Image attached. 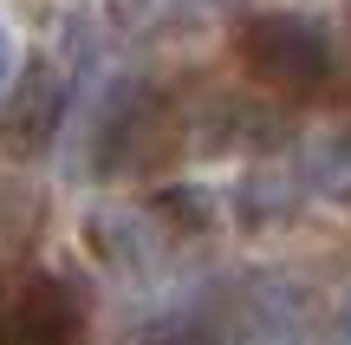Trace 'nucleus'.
<instances>
[{
	"label": "nucleus",
	"mask_w": 351,
	"mask_h": 345,
	"mask_svg": "<svg viewBox=\"0 0 351 345\" xmlns=\"http://www.w3.org/2000/svg\"><path fill=\"white\" fill-rule=\"evenodd\" d=\"M150 222H176V228H208L215 222V202L208 195H195V189H163L150 202Z\"/></svg>",
	"instance_id": "6"
},
{
	"label": "nucleus",
	"mask_w": 351,
	"mask_h": 345,
	"mask_svg": "<svg viewBox=\"0 0 351 345\" xmlns=\"http://www.w3.org/2000/svg\"><path fill=\"white\" fill-rule=\"evenodd\" d=\"M65 98H72L65 72H59L52 59H33L20 78H13V91L0 98V150L20 156V163H33V156L46 150L52 137H59Z\"/></svg>",
	"instance_id": "4"
},
{
	"label": "nucleus",
	"mask_w": 351,
	"mask_h": 345,
	"mask_svg": "<svg viewBox=\"0 0 351 345\" xmlns=\"http://www.w3.org/2000/svg\"><path fill=\"white\" fill-rule=\"evenodd\" d=\"M234 52L247 65V78H261L280 98H313L339 78L332 33L306 13H247L234 26Z\"/></svg>",
	"instance_id": "1"
},
{
	"label": "nucleus",
	"mask_w": 351,
	"mask_h": 345,
	"mask_svg": "<svg viewBox=\"0 0 351 345\" xmlns=\"http://www.w3.org/2000/svg\"><path fill=\"white\" fill-rule=\"evenodd\" d=\"M313 345H351V307H339L326 326H319V339Z\"/></svg>",
	"instance_id": "8"
},
{
	"label": "nucleus",
	"mask_w": 351,
	"mask_h": 345,
	"mask_svg": "<svg viewBox=\"0 0 351 345\" xmlns=\"http://www.w3.org/2000/svg\"><path fill=\"white\" fill-rule=\"evenodd\" d=\"M176 143L169 104L150 78H117L98 104V130H91V169L98 176H124V169H143L156 150Z\"/></svg>",
	"instance_id": "2"
},
{
	"label": "nucleus",
	"mask_w": 351,
	"mask_h": 345,
	"mask_svg": "<svg viewBox=\"0 0 351 345\" xmlns=\"http://www.w3.org/2000/svg\"><path fill=\"white\" fill-rule=\"evenodd\" d=\"M137 345H215V333H208V313H169L150 333H137Z\"/></svg>",
	"instance_id": "7"
},
{
	"label": "nucleus",
	"mask_w": 351,
	"mask_h": 345,
	"mask_svg": "<svg viewBox=\"0 0 351 345\" xmlns=\"http://www.w3.org/2000/svg\"><path fill=\"white\" fill-rule=\"evenodd\" d=\"M7 72H13V33H7V20H0V91H7Z\"/></svg>",
	"instance_id": "9"
},
{
	"label": "nucleus",
	"mask_w": 351,
	"mask_h": 345,
	"mask_svg": "<svg viewBox=\"0 0 351 345\" xmlns=\"http://www.w3.org/2000/svg\"><path fill=\"white\" fill-rule=\"evenodd\" d=\"M85 300L52 267H7L0 274V345H78Z\"/></svg>",
	"instance_id": "3"
},
{
	"label": "nucleus",
	"mask_w": 351,
	"mask_h": 345,
	"mask_svg": "<svg viewBox=\"0 0 351 345\" xmlns=\"http://www.w3.org/2000/svg\"><path fill=\"white\" fill-rule=\"evenodd\" d=\"M195 143L202 150H274V143H287V117L267 111V104H247V98H208L195 111Z\"/></svg>",
	"instance_id": "5"
}]
</instances>
